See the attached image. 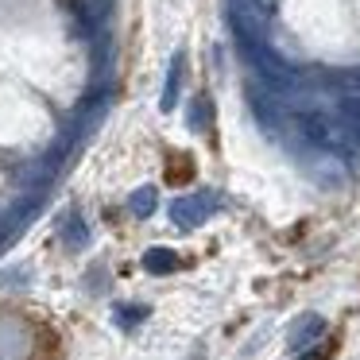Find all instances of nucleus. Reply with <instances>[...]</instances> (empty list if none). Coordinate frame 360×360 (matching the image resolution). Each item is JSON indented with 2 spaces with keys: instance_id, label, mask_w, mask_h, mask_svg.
Wrapping results in <instances>:
<instances>
[{
  "instance_id": "obj_11",
  "label": "nucleus",
  "mask_w": 360,
  "mask_h": 360,
  "mask_svg": "<svg viewBox=\"0 0 360 360\" xmlns=\"http://www.w3.org/2000/svg\"><path fill=\"white\" fill-rule=\"evenodd\" d=\"M333 349H337L333 341H326V345H310V349H302L295 360H329V356H333Z\"/></svg>"
},
{
  "instance_id": "obj_10",
  "label": "nucleus",
  "mask_w": 360,
  "mask_h": 360,
  "mask_svg": "<svg viewBox=\"0 0 360 360\" xmlns=\"http://www.w3.org/2000/svg\"><path fill=\"white\" fill-rule=\"evenodd\" d=\"M205 124H210V101H205V97H198V101L190 105V128H198V132H202Z\"/></svg>"
},
{
  "instance_id": "obj_7",
  "label": "nucleus",
  "mask_w": 360,
  "mask_h": 360,
  "mask_svg": "<svg viewBox=\"0 0 360 360\" xmlns=\"http://www.w3.org/2000/svg\"><path fill=\"white\" fill-rule=\"evenodd\" d=\"M182 58H186V55H182V51H179V55L171 58V70H167L163 101H159V105H163V112H171L174 105H179V86H182Z\"/></svg>"
},
{
  "instance_id": "obj_8",
  "label": "nucleus",
  "mask_w": 360,
  "mask_h": 360,
  "mask_svg": "<svg viewBox=\"0 0 360 360\" xmlns=\"http://www.w3.org/2000/svg\"><path fill=\"white\" fill-rule=\"evenodd\" d=\"M112 318H117V326H120V329H136L143 318H148V306H143V302H120Z\"/></svg>"
},
{
  "instance_id": "obj_5",
  "label": "nucleus",
  "mask_w": 360,
  "mask_h": 360,
  "mask_svg": "<svg viewBox=\"0 0 360 360\" xmlns=\"http://www.w3.org/2000/svg\"><path fill=\"white\" fill-rule=\"evenodd\" d=\"M58 240H63L70 252H78V248H86V244H89V225L82 221L78 210L58 213Z\"/></svg>"
},
{
  "instance_id": "obj_6",
  "label": "nucleus",
  "mask_w": 360,
  "mask_h": 360,
  "mask_svg": "<svg viewBox=\"0 0 360 360\" xmlns=\"http://www.w3.org/2000/svg\"><path fill=\"white\" fill-rule=\"evenodd\" d=\"M182 267V259H179V252H171V248H148L143 252V271H151V275H174Z\"/></svg>"
},
{
  "instance_id": "obj_1",
  "label": "nucleus",
  "mask_w": 360,
  "mask_h": 360,
  "mask_svg": "<svg viewBox=\"0 0 360 360\" xmlns=\"http://www.w3.org/2000/svg\"><path fill=\"white\" fill-rule=\"evenodd\" d=\"M55 341L35 318L16 310L0 314V360H51Z\"/></svg>"
},
{
  "instance_id": "obj_3",
  "label": "nucleus",
  "mask_w": 360,
  "mask_h": 360,
  "mask_svg": "<svg viewBox=\"0 0 360 360\" xmlns=\"http://www.w3.org/2000/svg\"><path fill=\"white\" fill-rule=\"evenodd\" d=\"M302 132L310 136L314 143H321V148H333V151L349 143V128L337 124V120H329V117H318V112L302 117Z\"/></svg>"
},
{
  "instance_id": "obj_4",
  "label": "nucleus",
  "mask_w": 360,
  "mask_h": 360,
  "mask_svg": "<svg viewBox=\"0 0 360 360\" xmlns=\"http://www.w3.org/2000/svg\"><path fill=\"white\" fill-rule=\"evenodd\" d=\"M321 333H326V318H321V314H302V318L290 326L287 345H290L295 352H302V349H310V345H318Z\"/></svg>"
},
{
  "instance_id": "obj_9",
  "label": "nucleus",
  "mask_w": 360,
  "mask_h": 360,
  "mask_svg": "<svg viewBox=\"0 0 360 360\" xmlns=\"http://www.w3.org/2000/svg\"><path fill=\"white\" fill-rule=\"evenodd\" d=\"M155 202H159L155 190H151V186H140L132 198H128V210H132L136 217H151V213H155Z\"/></svg>"
},
{
  "instance_id": "obj_2",
  "label": "nucleus",
  "mask_w": 360,
  "mask_h": 360,
  "mask_svg": "<svg viewBox=\"0 0 360 360\" xmlns=\"http://www.w3.org/2000/svg\"><path fill=\"white\" fill-rule=\"evenodd\" d=\"M213 210H217V194L213 190H198V194H186L171 205V221L179 229H198L210 221Z\"/></svg>"
}]
</instances>
